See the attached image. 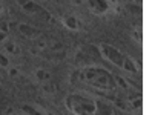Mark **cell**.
I'll return each mask as SVG.
<instances>
[{
    "mask_svg": "<svg viewBox=\"0 0 152 115\" xmlns=\"http://www.w3.org/2000/svg\"><path fill=\"white\" fill-rule=\"evenodd\" d=\"M5 11V8H3V3H2V0H0V14H2Z\"/></svg>",
    "mask_w": 152,
    "mask_h": 115,
    "instance_id": "15",
    "label": "cell"
},
{
    "mask_svg": "<svg viewBox=\"0 0 152 115\" xmlns=\"http://www.w3.org/2000/svg\"><path fill=\"white\" fill-rule=\"evenodd\" d=\"M80 80L98 91H104V92L114 91L117 87L115 75H112L108 69H104L102 66H95V65L85 66L80 71Z\"/></svg>",
    "mask_w": 152,
    "mask_h": 115,
    "instance_id": "2",
    "label": "cell"
},
{
    "mask_svg": "<svg viewBox=\"0 0 152 115\" xmlns=\"http://www.w3.org/2000/svg\"><path fill=\"white\" fill-rule=\"evenodd\" d=\"M66 108L74 115H112V108L104 100L83 92H72L66 97Z\"/></svg>",
    "mask_w": 152,
    "mask_h": 115,
    "instance_id": "1",
    "label": "cell"
},
{
    "mask_svg": "<svg viewBox=\"0 0 152 115\" xmlns=\"http://www.w3.org/2000/svg\"><path fill=\"white\" fill-rule=\"evenodd\" d=\"M3 49H5V54H8V55H19L20 54L19 46H17L14 41H11V40H6L3 43Z\"/></svg>",
    "mask_w": 152,
    "mask_h": 115,
    "instance_id": "9",
    "label": "cell"
},
{
    "mask_svg": "<svg viewBox=\"0 0 152 115\" xmlns=\"http://www.w3.org/2000/svg\"><path fill=\"white\" fill-rule=\"evenodd\" d=\"M61 22H63V25L66 26V28H69V29H72V31H78L80 29V22H78V19L77 17H74V15H65L63 19H61Z\"/></svg>",
    "mask_w": 152,
    "mask_h": 115,
    "instance_id": "7",
    "label": "cell"
},
{
    "mask_svg": "<svg viewBox=\"0 0 152 115\" xmlns=\"http://www.w3.org/2000/svg\"><path fill=\"white\" fill-rule=\"evenodd\" d=\"M17 2H19V5L22 6V9L26 14L35 15V17H48V14H46L48 11H45L39 3L34 2V0H17Z\"/></svg>",
    "mask_w": 152,
    "mask_h": 115,
    "instance_id": "4",
    "label": "cell"
},
{
    "mask_svg": "<svg viewBox=\"0 0 152 115\" xmlns=\"http://www.w3.org/2000/svg\"><path fill=\"white\" fill-rule=\"evenodd\" d=\"M71 2H75V3H78V2H82V0H71Z\"/></svg>",
    "mask_w": 152,
    "mask_h": 115,
    "instance_id": "16",
    "label": "cell"
},
{
    "mask_svg": "<svg viewBox=\"0 0 152 115\" xmlns=\"http://www.w3.org/2000/svg\"><path fill=\"white\" fill-rule=\"evenodd\" d=\"M20 111L25 112L26 115H46L42 109H39L37 106H34V104H22Z\"/></svg>",
    "mask_w": 152,
    "mask_h": 115,
    "instance_id": "8",
    "label": "cell"
},
{
    "mask_svg": "<svg viewBox=\"0 0 152 115\" xmlns=\"http://www.w3.org/2000/svg\"><path fill=\"white\" fill-rule=\"evenodd\" d=\"M10 66H11V63H10V57H8V54H5V52H0V68L8 69Z\"/></svg>",
    "mask_w": 152,
    "mask_h": 115,
    "instance_id": "11",
    "label": "cell"
},
{
    "mask_svg": "<svg viewBox=\"0 0 152 115\" xmlns=\"http://www.w3.org/2000/svg\"><path fill=\"white\" fill-rule=\"evenodd\" d=\"M88 9L95 15H103L109 11V0H86Z\"/></svg>",
    "mask_w": 152,
    "mask_h": 115,
    "instance_id": "5",
    "label": "cell"
},
{
    "mask_svg": "<svg viewBox=\"0 0 152 115\" xmlns=\"http://www.w3.org/2000/svg\"><path fill=\"white\" fill-rule=\"evenodd\" d=\"M19 31L22 32L23 37L34 39V40H37L39 35H40V31L35 29L34 26H31V25H28V23H20V25H19Z\"/></svg>",
    "mask_w": 152,
    "mask_h": 115,
    "instance_id": "6",
    "label": "cell"
},
{
    "mask_svg": "<svg viewBox=\"0 0 152 115\" xmlns=\"http://www.w3.org/2000/svg\"><path fill=\"white\" fill-rule=\"evenodd\" d=\"M35 78H37L40 83H46V82L51 80V74L46 69H37L35 71Z\"/></svg>",
    "mask_w": 152,
    "mask_h": 115,
    "instance_id": "10",
    "label": "cell"
},
{
    "mask_svg": "<svg viewBox=\"0 0 152 115\" xmlns=\"http://www.w3.org/2000/svg\"><path fill=\"white\" fill-rule=\"evenodd\" d=\"M10 74H11V75H17L19 72H17V69H11V68H10Z\"/></svg>",
    "mask_w": 152,
    "mask_h": 115,
    "instance_id": "14",
    "label": "cell"
},
{
    "mask_svg": "<svg viewBox=\"0 0 152 115\" xmlns=\"http://www.w3.org/2000/svg\"><path fill=\"white\" fill-rule=\"evenodd\" d=\"M6 40H10V34H8L6 29H0V43L3 45Z\"/></svg>",
    "mask_w": 152,
    "mask_h": 115,
    "instance_id": "12",
    "label": "cell"
},
{
    "mask_svg": "<svg viewBox=\"0 0 152 115\" xmlns=\"http://www.w3.org/2000/svg\"><path fill=\"white\" fill-rule=\"evenodd\" d=\"M98 52H100V55L104 60H108L109 63L123 69L124 60H126V54H123L120 49H117L112 45H108V43H102V45H98Z\"/></svg>",
    "mask_w": 152,
    "mask_h": 115,
    "instance_id": "3",
    "label": "cell"
},
{
    "mask_svg": "<svg viewBox=\"0 0 152 115\" xmlns=\"http://www.w3.org/2000/svg\"><path fill=\"white\" fill-rule=\"evenodd\" d=\"M134 39H135L137 41H141V32H140V29L135 31V34H134Z\"/></svg>",
    "mask_w": 152,
    "mask_h": 115,
    "instance_id": "13",
    "label": "cell"
}]
</instances>
